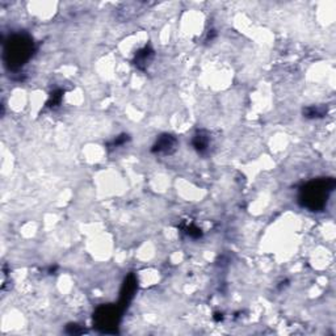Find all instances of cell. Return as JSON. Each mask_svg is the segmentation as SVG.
<instances>
[{"mask_svg":"<svg viewBox=\"0 0 336 336\" xmlns=\"http://www.w3.org/2000/svg\"><path fill=\"white\" fill-rule=\"evenodd\" d=\"M209 135H206L204 131H198L197 134L193 137L192 145L200 154H204L209 147Z\"/></svg>","mask_w":336,"mask_h":336,"instance_id":"8992f818","label":"cell"},{"mask_svg":"<svg viewBox=\"0 0 336 336\" xmlns=\"http://www.w3.org/2000/svg\"><path fill=\"white\" fill-rule=\"evenodd\" d=\"M152 58H154V51L151 50V47H143L142 50H139L138 53L135 54L134 64L139 68V70H143V68H146L147 66L150 64Z\"/></svg>","mask_w":336,"mask_h":336,"instance_id":"5b68a950","label":"cell"},{"mask_svg":"<svg viewBox=\"0 0 336 336\" xmlns=\"http://www.w3.org/2000/svg\"><path fill=\"white\" fill-rule=\"evenodd\" d=\"M335 187L332 179H320L307 183L299 193V202L311 211H319L326 206L328 196Z\"/></svg>","mask_w":336,"mask_h":336,"instance_id":"7a4b0ae2","label":"cell"},{"mask_svg":"<svg viewBox=\"0 0 336 336\" xmlns=\"http://www.w3.org/2000/svg\"><path fill=\"white\" fill-rule=\"evenodd\" d=\"M97 327H101L104 331H108V327H112L118 322L117 309L113 306L100 307L95 315Z\"/></svg>","mask_w":336,"mask_h":336,"instance_id":"3957f363","label":"cell"},{"mask_svg":"<svg viewBox=\"0 0 336 336\" xmlns=\"http://www.w3.org/2000/svg\"><path fill=\"white\" fill-rule=\"evenodd\" d=\"M34 42L28 34H13L4 43V59L5 66L9 70H19L22 67L33 55Z\"/></svg>","mask_w":336,"mask_h":336,"instance_id":"6da1fadb","label":"cell"},{"mask_svg":"<svg viewBox=\"0 0 336 336\" xmlns=\"http://www.w3.org/2000/svg\"><path fill=\"white\" fill-rule=\"evenodd\" d=\"M62 91H57V92L51 93V101L49 103L50 106H57L61 103V99H62Z\"/></svg>","mask_w":336,"mask_h":336,"instance_id":"ba28073f","label":"cell"},{"mask_svg":"<svg viewBox=\"0 0 336 336\" xmlns=\"http://www.w3.org/2000/svg\"><path fill=\"white\" fill-rule=\"evenodd\" d=\"M187 234L189 236H192V238H200L201 236V230L192 225V226L187 227Z\"/></svg>","mask_w":336,"mask_h":336,"instance_id":"30bf717a","label":"cell"},{"mask_svg":"<svg viewBox=\"0 0 336 336\" xmlns=\"http://www.w3.org/2000/svg\"><path fill=\"white\" fill-rule=\"evenodd\" d=\"M129 141V137L127 135H120V137H116V139H114L113 142L110 143L109 146L110 147H118V146H121V145H124L125 142H127Z\"/></svg>","mask_w":336,"mask_h":336,"instance_id":"9c48e42d","label":"cell"},{"mask_svg":"<svg viewBox=\"0 0 336 336\" xmlns=\"http://www.w3.org/2000/svg\"><path fill=\"white\" fill-rule=\"evenodd\" d=\"M177 139L173 135L163 134L156 139V142L152 146L151 151L155 152V154H171V152L175 151Z\"/></svg>","mask_w":336,"mask_h":336,"instance_id":"277c9868","label":"cell"},{"mask_svg":"<svg viewBox=\"0 0 336 336\" xmlns=\"http://www.w3.org/2000/svg\"><path fill=\"white\" fill-rule=\"evenodd\" d=\"M303 114L309 118H315V117H322V116L324 114V112L323 110L318 109V108L311 106V108H307L306 110H303Z\"/></svg>","mask_w":336,"mask_h":336,"instance_id":"52a82bcc","label":"cell"}]
</instances>
